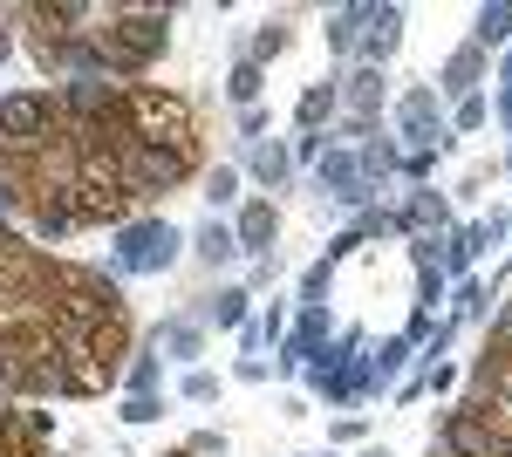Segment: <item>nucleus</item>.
I'll return each instance as SVG.
<instances>
[{"label":"nucleus","mask_w":512,"mask_h":457,"mask_svg":"<svg viewBox=\"0 0 512 457\" xmlns=\"http://www.w3.org/2000/svg\"><path fill=\"white\" fill-rule=\"evenodd\" d=\"M274 205H267V198H253V205H246V212H239V226H233V246L239 253H267V246H274Z\"/></svg>","instance_id":"ddd939ff"},{"label":"nucleus","mask_w":512,"mask_h":457,"mask_svg":"<svg viewBox=\"0 0 512 457\" xmlns=\"http://www.w3.org/2000/svg\"><path fill=\"white\" fill-rule=\"evenodd\" d=\"M233 376H239V382H267V362H260V355H246V362H239Z\"/></svg>","instance_id":"473e14b6"},{"label":"nucleus","mask_w":512,"mask_h":457,"mask_svg":"<svg viewBox=\"0 0 512 457\" xmlns=\"http://www.w3.org/2000/svg\"><path fill=\"white\" fill-rule=\"evenodd\" d=\"M212 321H219V328H239V321H246V294H239V287H226V294L212 301Z\"/></svg>","instance_id":"b1692460"},{"label":"nucleus","mask_w":512,"mask_h":457,"mask_svg":"<svg viewBox=\"0 0 512 457\" xmlns=\"http://www.w3.org/2000/svg\"><path fill=\"white\" fill-rule=\"evenodd\" d=\"M96 41H103V69L110 76H144L171 48V7H110Z\"/></svg>","instance_id":"f257e3e1"},{"label":"nucleus","mask_w":512,"mask_h":457,"mask_svg":"<svg viewBox=\"0 0 512 457\" xmlns=\"http://www.w3.org/2000/svg\"><path fill=\"white\" fill-rule=\"evenodd\" d=\"M506 171H512V164H506Z\"/></svg>","instance_id":"ea45409f"},{"label":"nucleus","mask_w":512,"mask_h":457,"mask_svg":"<svg viewBox=\"0 0 512 457\" xmlns=\"http://www.w3.org/2000/svg\"><path fill=\"white\" fill-rule=\"evenodd\" d=\"M185 451H192V457H226V437H219V430H198Z\"/></svg>","instance_id":"c85d7f7f"},{"label":"nucleus","mask_w":512,"mask_h":457,"mask_svg":"<svg viewBox=\"0 0 512 457\" xmlns=\"http://www.w3.org/2000/svg\"><path fill=\"white\" fill-rule=\"evenodd\" d=\"M328 273H335L328 260H315V267L301 273V294H308V301H321V294H328Z\"/></svg>","instance_id":"cd10ccee"},{"label":"nucleus","mask_w":512,"mask_h":457,"mask_svg":"<svg viewBox=\"0 0 512 457\" xmlns=\"http://www.w3.org/2000/svg\"><path fill=\"white\" fill-rule=\"evenodd\" d=\"M260 82H267V69H253V62H239L233 76H226V96H233L239 110H253V96H260Z\"/></svg>","instance_id":"a211bd4d"},{"label":"nucleus","mask_w":512,"mask_h":457,"mask_svg":"<svg viewBox=\"0 0 512 457\" xmlns=\"http://www.w3.org/2000/svg\"><path fill=\"white\" fill-rule=\"evenodd\" d=\"M506 89H512V55H506Z\"/></svg>","instance_id":"4c0bfd02"},{"label":"nucleus","mask_w":512,"mask_h":457,"mask_svg":"<svg viewBox=\"0 0 512 457\" xmlns=\"http://www.w3.org/2000/svg\"><path fill=\"white\" fill-rule=\"evenodd\" d=\"M355 28H362V7H342V14L328 21V48H335V55H349V48H355Z\"/></svg>","instance_id":"4be33fe9"},{"label":"nucleus","mask_w":512,"mask_h":457,"mask_svg":"<svg viewBox=\"0 0 512 457\" xmlns=\"http://www.w3.org/2000/svg\"><path fill=\"white\" fill-rule=\"evenodd\" d=\"M506 430L492 417H472V410H451V417L437 423V451L444 457H506Z\"/></svg>","instance_id":"423d86ee"},{"label":"nucleus","mask_w":512,"mask_h":457,"mask_svg":"<svg viewBox=\"0 0 512 457\" xmlns=\"http://www.w3.org/2000/svg\"><path fill=\"white\" fill-rule=\"evenodd\" d=\"M362 457H390V451H383V444H369V451H362Z\"/></svg>","instance_id":"e433bc0d"},{"label":"nucleus","mask_w":512,"mask_h":457,"mask_svg":"<svg viewBox=\"0 0 512 457\" xmlns=\"http://www.w3.org/2000/svg\"><path fill=\"white\" fill-rule=\"evenodd\" d=\"M506 457H512V444H506Z\"/></svg>","instance_id":"58836bf2"},{"label":"nucleus","mask_w":512,"mask_h":457,"mask_svg":"<svg viewBox=\"0 0 512 457\" xmlns=\"http://www.w3.org/2000/svg\"><path fill=\"white\" fill-rule=\"evenodd\" d=\"M396 123H403L410 157H431L437 144H444V123H437V96H431V89H410V96H403V110H396Z\"/></svg>","instance_id":"6e6552de"},{"label":"nucleus","mask_w":512,"mask_h":457,"mask_svg":"<svg viewBox=\"0 0 512 457\" xmlns=\"http://www.w3.org/2000/svg\"><path fill=\"white\" fill-rule=\"evenodd\" d=\"M315 178H321V191H328V198H342V205H355V212H369V198H376V185L362 178V164H355L349 151H328L315 164Z\"/></svg>","instance_id":"1a4fd4ad"},{"label":"nucleus","mask_w":512,"mask_h":457,"mask_svg":"<svg viewBox=\"0 0 512 457\" xmlns=\"http://www.w3.org/2000/svg\"><path fill=\"white\" fill-rule=\"evenodd\" d=\"M55 103H62V123H82V116H110L123 103V89L110 76H69L55 89Z\"/></svg>","instance_id":"0eeeda50"},{"label":"nucleus","mask_w":512,"mask_h":457,"mask_svg":"<svg viewBox=\"0 0 512 457\" xmlns=\"http://www.w3.org/2000/svg\"><path fill=\"white\" fill-rule=\"evenodd\" d=\"M458 307L465 314H485V287H458Z\"/></svg>","instance_id":"72a5a7b5"},{"label":"nucleus","mask_w":512,"mask_h":457,"mask_svg":"<svg viewBox=\"0 0 512 457\" xmlns=\"http://www.w3.org/2000/svg\"><path fill=\"white\" fill-rule=\"evenodd\" d=\"M362 28H369V35H362L369 69H383V62L396 55V41H403V14H396V7H362Z\"/></svg>","instance_id":"9d476101"},{"label":"nucleus","mask_w":512,"mask_h":457,"mask_svg":"<svg viewBox=\"0 0 512 457\" xmlns=\"http://www.w3.org/2000/svg\"><path fill=\"white\" fill-rule=\"evenodd\" d=\"M205 198H212V205H233V198H239V171H226V164H219V171L205 178Z\"/></svg>","instance_id":"a878e982"},{"label":"nucleus","mask_w":512,"mask_h":457,"mask_svg":"<svg viewBox=\"0 0 512 457\" xmlns=\"http://www.w3.org/2000/svg\"><path fill=\"white\" fill-rule=\"evenodd\" d=\"M123 116H130V137H137V144H158V151H198L192 103L171 96V89L130 82V89H123Z\"/></svg>","instance_id":"f03ea898"},{"label":"nucleus","mask_w":512,"mask_h":457,"mask_svg":"<svg viewBox=\"0 0 512 457\" xmlns=\"http://www.w3.org/2000/svg\"><path fill=\"white\" fill-rule=\"evenodd\" d=\"M403 355H410V342H383L369 362H362V369H369V382H390L396 369H403Z\"/></svg>","instance_id":"aec40b11"},{"label":"nucleus","mask_w":512,"mask_h":457,"mask_svg":"<svg viewBox=\"0 0 512 457\" xmlns=\"http://www.w3.org/2000/svg\"><path fill=\"white\" fill-rule=\"evenodd\" d=\"M117 417H123V423H158V417H164V403H158V396H130Z\"/></svg>","instance_id":"bb28decb"},{"label":"nucleus","mask_w":512,"mask_h":457,"mask_svg":"<svg viewBox=\"0 0 512 457\" xmlns=\"http://www.w3.org/2000/svg\"><path fill=\"white\" fill-rule=\"evenodd\" d=\"M7 21H14V14H0V62L14 55V28H7Z\"/></svg>","instance_id":"c9c22d12"},{"label":"nucleus","mask_w":512,"mask_h":457,"mask_svg":"<svg viewBox=\"0 0 512 457\" xmlns=\"http://www.w3.org/2000/svg\"><path fill=\"white\" fill-rule=\"evenodd\" d=\"M178 226H164V219H130V226L117 232V267L123 273H164L171 260H178Z\"/></svg>","instance_id":"39448f33"},{"label":"nucleus","mask_w":512,"mask_h":457,"mask_svg":"<svg viewBox=\"0 0 512 457\" xmlns=\"http://www.w3.org/2000/svg\"><path fill=\"white\" fill-rule=\"evenodd\" d=\"M478 82H485V48L472 41V48H458V55L444 62V76H437V89L465 103V96H478Z\"/></svg>","instance_id":"9b49d317"},{"label":"nucleus","mask_w":512,"mask_h":457,"mask_svg":"<svg viewBox=\"0 0 512 457\" xmlns=\"http://www.w3.org/2000/svg\"><path fill=\"white\" fill-rule=\"evenodd\" d=\"M287 157H321V130H301V144H294Z\"/></svg>","instance_id":"f704fd0d"},{"label":"nucleus","mask_w":512,"mask_h":457,"mask_svg":"<svg viewBox=\"0 0 512 457\" xmlns=\"http://www.w3.org/2000/svg\"><path fill=\"white\" fill-rule=\"evenodd\" d=\"M437 301H444V273H437V267H424V314H431Z\"/></svg>","instance_id":"2f4dec72"},{"label":"nucleus","mask_w":512,"mask_h":457,"mask_svg":"<svg viewBox=\"0 0 512 457\" xmlns=\"http://www.w3.org/2000/svg\"><path fill=\"white\" fill-rule=\"evenodd\" d=\"M335 96L355 110V123H376V110H383V69H369V62H362V69H355Z\"/></svg>","instance_id":"f8f14e48"},{"label":"nucleus","mask_w":512,"mask_h":457,"mask_svg":"<svg viewBox=\"0 0 512 457\" xmlns=\"http://www.w3.org/2000/svg\"><path fill=\"white\" fill-rule=\"evenodd\" d=\"M198 260H212V267H219V260H233L239 246H233V226H226V219H212V226H198Z\"/></svg>","instance_id":"4468645a"},{"label":"nucleus","mask_w":512,"mask_h":457,"mask_svg":"<svg viewBox=\"0 0 512 457\" xmlns=\"http://www.w3.org/2000/svg\"><path fill=\"white\" fill-rule=\"evenodd\" d=\"M185 396H192V403H212V396H219V382L205 376V369H192V376H185Z\"/></svg>","instance_id":"c756f323"},{"label":"nucleus","mask_w":512,"mask_h":457,"mask_svg":"<svg viewBox=\"0 0 512 457\" xmlns=\"http://www.w3.org/2000/svg\"><path fill=\"white\" fill-rule=\"evenodd\" d=\"M62 137V103L48 89H14L0 96V144L7 151H48Z\"/></svg>","instance_id":"7ed1b4c3"},{"label":"nucleus","mask_w":512,"mask_h":457,"mask_svg":"<svg viewBox=\"0 0 512 457\" xmlns=\"http://www.w3.org/2000/svg\"><path fill=\"white\" fill-rule=\"evenodd\" d=\"M123 382H130V396H151V382H158V355H137V362L123 369Z\"/></svg>","instance_id":"393cba45"},{"label":"nucleus","mask_w":512,"mask_h":457,"mask_svg":"<svg viewBox=\"0 0 512 457\" xmlns=\"http://www.w3.org/2000/svg\"><path fill=\"white\" fill-rule=\"evenodd\" d=\"M472 35H478V48H492V41H506V35H512V7H506V0H492V7H478V28H472Z\"/></svg>","instance_id":"dca6fc26"},{"label":"nucleus","mask_w":512,"mask_h":457,"mask_svg":"<svg viewBox=\"0 0 512 457\" xmlns=\"http://www.w3.org/2000/svg\"><path fill=\"white\" fill-rule=\"evenodd\" d=\"M280 48H287V28H280V21H267V28L253 35V55H246V62H253V69H267V62H274Z\"/></svg>","instance_id":"5701e85b"},{"label":"nucleus","mask_w":512,"mask_h":457,"mask_svg":"<svg viewBox=\"0 0 512 457\" xmlns=\"http://www.w3.org/2000/svg\"><path fill=\"white\" fill-rule=\"evenodd\" d=\"M478 123H485V96H465L458 103V130H478Z\"/></svg>","instance_id":"7c9ffc66"},{"label":"nucleus","mask_w":512,"mask_h":457,"mask_svg":"<svg viewBox=\"0 0 512 457\" xmlns=\"http://www.w3.org/2000/svg\"><path fill=\"white\" fill-rule=\"evenodd\" d=\"M355 164H362V178L376 185V178H390V171H396V164H403V157H396V144H369V151L355 157Z\"/></svg>","instance_id":"412c9836"},{"label":"nucleus","mask_w":512,"mask_h":457,"mask_svg":"<svg viewBox=\"0 0 512 457\" xmlns=\"http://www.w3.org/2000/svg\"><path fill=\"white\" fill-rule=\"evenodd\" d=\"M117 171H123V191H130V198H158V191L185 185V178L198 171V151H158V144H130V151L117 157Z\"/></svg>","instance_id":"20e7f679"},{"label":"nucleus","mask_w":512,"mask_h":457,"mask_svg":"<svg viewBox=\"0 0 512 457\" xmlns=\"http://www.w3.org/2000/svg\"><path fill=\"white\" fill-rule=\"evenodd\" d=\"M158 342L171 348V362H198V328H192V321H171V328H158Z\"/></svg>","instance_id":"6ab92c4d"},{"label":"nucleus","mask_w":512,"mask_h":457,"mask_svg":"<svg viewBox=\"0 0 512 457\" xmlns=\"http://www.w3.org/2000/svg\"><path fill=\"white\" fill-rule=\"evenodd\" d=\"M287 171H294V157L280 151V144H260V151H253V178H260V185H287Z\"/></svg>","instance_id":"f3484780"},{"label":"nucleus","mask_w":512,"mask_h":457,"mask_svg":"<svg viewBox=\"0 0 512 457\" xmlns=\"http://www.w3.org/2000/svg\"><path fill=\"white\" fill-rule=\"evenodd\" d=\"M328 110H335V82H315V89H301V130H321L328 123Z\"/></svg>","instance_id":"2eb2a0df"}]
</instances>
